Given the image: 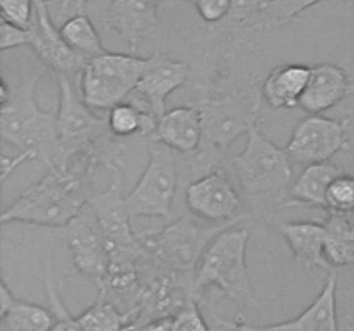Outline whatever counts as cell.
Returning a JSON list of instances; mask_svg holds the SVG:
<instances>
[{
	"label": "cell",
	"instance_id": "83f0119b",
	"mask_svg": "<svg viewBox=\"0 0 354 331\" xmlns=\"http://www.w3.org/2000/svg\"><path fill=\"white\" fill-rule=\"evenodd\" d=\"M44 286L45 293H47V300L50 303V310L55 316V324L52 326L50 331H83L82 326L78 324L76 317H73L71 314L66 309L64 302H62L61 295H59L57 285H55L54 278H52V272L48 265H45L44 272Z\"/></svg>",
	"mask_w": 354,
	"mask_h": 331
},
{
	"label": "cell",
	"instance_id": "cb8c5ba5",
	"mask_svg": "<svg viewBox=\"0 0 354 331\" xmlns=\"http://www.w3.org/2000/svg\"><path fill=\"white\" fill-rule=\"evenodd\" d=\"M59 34L73 52L85 59H93L107 52L93 23L83 12H76L75 16L66 19L59 28Z\"/></svg>",
	"mask_w": 354,
	"mask_h": 331
},
{
	"label": "cell",
	"instance_id": "e0dca14e",
	"mask_svg": "<svg viewBox=\"0 0 354 331\" xmlns=\"http://www.w3.org/2000/svg\"><path fill=\"white\" fill-rule=\"evenodd\" d=\"M275 228L289 245L297 264L306 271L313 269H330L325 261V224L324 221H279Z\"/></svg>",
	"mask_w": 354,
	"mask_h": 331
},
{
	"label": "cell",
	"instance_id": "8d00e7d4",
	"mask_svg": "<svg viewBox=\"0 0 354 331\" xmlns=\"http://www.w3.org/2000/svg\"><path fill=\"white\" fill-rule=\"evenodd\" d=\"M123 331H142V324L140 323H130Z\"/></svg>",
	"mask_w": 354,
	"mask_h": 331
},
{
	"label": "cell",
	"instance_id": "d590c367",
	"mask_svg": "<svg viewBox=\"0 0 354 331\" xmlns=\"http://www.w3.org/2000/svg\"><path fill=\"white\" fill-rule=\"evenodd\" d=\"M86 2H90V0H62V3H61V10H59V17L64 16L66 9H68V7L71 6V3H75L76 10H78V14H80V12H82L83 6H85Z\"/></svg>",
	"mask_w": 354,
	"mask_h": 331
},
{
	"label": "cell",
	"instance_id": "836d02e7",
	"mask_svg": "<svg viewBox=\"0 0 354 331\" xmlns=\"http://www.w3.org/2000/svg\"><path fill=\"white\" fill-rule=\"evenodd\" d=\"M196 9L206 23H218L230 12L232 0H196Z\"/></svg>",
	"mask_w": 354,
	"mask_h": 331
},
{
	"label": "cell",
	"instance_id": "d6a6232c",
	"mask_svg": "<svg viewBox=\"0 0 354 331\" xmlns=\"http://www.w3.org/2000/svg\"><path fill=\"white\" fill-rule=\"evenodd\" d=\"M35 41V23L31 28H19L7 21L0 23V50L6 52L9 48L33 47Z\"/></svg>",
	"mask_w": 354,
	"mask_h": 331
},
{
	"label": "cell",
	"instance_id": "7a4b0ae2",
	"mask_svg": "<svg viewBox=\"0 0 354 331\" xmlns=\"http://www.w3.org/2000/svg\"><path fill=\"white\" fill-rule=\"evenodd\" d=\"M38 79L40 72L24 78L0 103V137L19 155L41 161L47 169H68L59 150L57 110H44L35 97Z\"/></svg>",
	"mask_w": 354,
	"mask_h": 331
},
{
	"label": "cell",
	"instance_id": "3957f363",
	"mask_svg": "<svg viewBox=\"0 0 354 331\" xmlns=\"http://www.w3.org/2000/svg\"><path fill=\"white\" fill-rule=\"evenodd\" d=\"M90 199L86 181L80 172L68 169H48L16 200L6 207L0 223H26L37 226L66 228L83 214Z\"/></svg>",
	"mask_w": 354,
	"mask_h": 331
},
{
	"label": "cell",
	"instance_id": "44dd1931",
	"mask_svg": "<svg viewBox=\"0 0 354 331\" xmlns=\"http://www.w3.org/2000/svg\"><path fill=\"white\" fill-rule=\"evenodd\" d=\"M299 331H339L337 324V274L332 271L320 295L296 317Z\"/></svg>",
	"mask_w": 354,
	"mask_h": 331
},
{
	"label": "cell",
	"instance_id": "7c38bea8",
	"mask_svg": "<svg viewBox=\"0 0 354 331\" xmlns=\"http://www.w3.org/2000/svg\"><path fill=\"white\" fill-rule=\"evenodd\" d=\"M66 230H68V245L76 269L92 279L100 290L109 276L113 261L90 203L82 216L66 226Z\"/></svg>",
	"mask_w": 354,
	"mask_h": 331
},
{
	"label": "cell",
	"instance_id": "8992f818",
	"mask_svg": "<svg viewBox=\"0 0 354 331\" xmlns=\"http://www.w3.org/2000/svg\"><path fill=\"white\" fill-rule=\"evenodd\" d=\"M241 221L201 226L190 217H180L159 231L138 233L149 262L158 272L194 279L204 254L214 238Z\"/></svg>",
	"mask_w": 354,
	"mask_h": 331
},
{
	"label": "cell",
	"instance_id": "f1b7e54d",
	"mask_svg": "<svg viewBox=\"0 0 354 331\" xmlns=\"http://www.w3.org/2000/svg\"><path fill=\"white\" fill-rule=\"evenodd\" d=\"M270 3L272 0H232L228 17L241 28L261 31V19Z\"/></svg>",
	"mask_w": 354,
	"mask_h": 331
},
{
	"label": "cell",
	"instance_id": "603a6c76",
	"mask_svg": "<svg viewBox=\"0 0 354 331\" xmlns=\"http://www.w3.org/2000/svg\"><path fill=\"white\" fill-rule=\"evenodd\" d=\"M54 324V312L33 302L16 300L0 312V331H50Z\"/></svg>",
	"mask_w": 354,
	"mask_h": 331
},
{
	"label": "cell",
	"instance_id": "4fadbf2b",
	"mask_svg": "<svg viewBox=\"0 0 354 331\" xmlns=\"http://www.w3.org/2000/svg\"><path fill=\"white\" fill-rule=\"evenodd\" d=\"M187 79H189V68L185 62L165 54H154L149 57L147 68L138 81L135 93L159 119L166 112L168 97L185 85Z\"/></svg>",
	"mask_w": 354,
	"mask_h": 331
},
{
	"label": "cell",
	"instance_id": "5b68a950",
	"mask_svg": "<svg viewBox=\"0 0 354 331\" xmlns=\"http://www.w3.org/2000/svg\"><path fill=\"white\" fill-rule=\"evenodd\" d=\"M249 228L232 226L221 231L204 254L192 283V295L199 302L204 292L216 290L239 307H258L248 268Z\"/></svg>",
	"mask_w": 354,
	"mask_h": 331
},
{
	"label": "cell",
	"instance_id": "d6986e66",
	"mask_svg": "<svg viewBox=\"0 0 354 331\" xmlns=\"http://www.w3.org/2000/svg\"><path fill=\"white\" fill-rule=\"evenodd\" d=\"M341 169L334 162H320L304 168L299 178L294 179L289 207H308L327 214V192Z\"/></svg>",
	"mask_w": 354,
	"mask_h": 331
},
{
	"label": "cell",
	"instance_id": "9a60e30c",
	"mask_svg": "<svg viewBox=\"0 0 354 331\" xmlns=\"http://www.w3.org/2000/svg\"><path fill=\"white\" fill-rule=\"evenodd\" d=\"M159 0H111L106 14L109 30L137 48L158 28Z\"/></svg>",
	"mask_w": 354,
	"mask_h": 331
},
{
	"label": "cell",
	"instance_id": "f546056e",
	"mask_svg": "<svg viewBox=\"0 0 354 331\" xmlns=\"http://www.w3.org/2000/svg\"><path fill=\"white\" fill-rule=\"evenodd\" d=\"M173 331H209L199 302L190 299L173 317Z\"/></svg>",
	"mask_w": 354,
	"mask_h": 331
},
{
	"label": "cell",
	"instance_id": "d4e9b609",
	"mask_svg": "<svg viewBox=\"0 0 354 331\" xmlns=\"http://www.w3.org/2000/svg\"><path fill=\"white\" fill-rule=\"evenodd\" d=\"M75 317L83 331H123L131 323L127 312L104 297H99L88 309Z\"/></svg>",
	"mask_w": 354,
	"mask_h": 331
},
{
	"label": "cell",
	"instance_id": "e575fe53",
	"mask_svg": "<svg viewBox=\"0 0 354 331\" xmlns=\"http://www.w3.org/2000/svg\"><path fill=\"white\" fill-rule=\"evenodd\" d=\"M16 300L17 299L14 297V293L10 292L9 286H7V283L3 281L2 285H0V312H3V310L9 309V307L12 305Z\"/></svg>",
	"mask_w": 354,
	"mask_h": 331
},
{
	"label": "cell",
	"instance_id": "30bf717a",
	"mask_svg": "<svg viewBox=\"0 0 354 331\" xmlns=\"http://www.w3.org/2000/svg\"><path fill=\"white\" fill-rule=\"evenodd\" d=\"M185 205L196 219L211 224L249 219L242 210V195L220 168L204 172L185 190Z\"/></svg>",
	"mask_w": 354,
	"mask_h": 331
},
{
	"label": "cell",
	"instance_id": "52a82bcc",
	"mask_svg": "<svg viewBox=\"0 0 354 331\" xmlns=\"http://www.w3.org/2000/svg\"><path fill=\"white\" fill-rule=\"evenodd\" d=\"M149 57L106 52L88 59L76 79V88L92 110H107L128 102L147 68Z\"/></svg>",
	"mask_w": 354,
	"mask_h": 331
},
{
	"label": "cell",
	"instance_id": "5bb4252c",
	"mask_svg": "<svg viewBox=\"0 0 354 331\" xmlns=\"http://www.w3.org/2000/svg\"><path fill=\"white\" fill-rule=\"evenodd\" d=\"M203 116L197 106H180L159 117L151 140L176 154H196L203 143Z\"/></svg>",
	"mask_w": 354,
	"mask_h": 331
},
{
	"label": "cell",
	"instance_id": "4316f807",
	"mask_svg": "<svg viewBox=\"0 0 354 331\" xmlns=\"http://www.w3.org/2000/svg\"><path fill=\"white\" fill-rule=\"evenodd\" d=\"M327 212L351 216L354 212V174L341 172L327 192Z\"/></svg>",
	"mask_w": 354,
	"mask_h": 331
},
{
	"label": "cell",
	"instance_id": "1f68e13d",
	"mask_svg": "<svg viewBox=\"0 0 354 331\" xmlns=\"http://www.w3.org/2000/svg\"><path fill=\"white\" fill-rule=\"evenodd\" d=\"M213 328L214 331H299L296 319L263 326V324H249L244 321L221 319L216 314H213Z\"/></svg>",
	"mask_w": 354,
	"mask_h": 331
},
{
	"label": "cell",
	"instance_id": "9c48e42d",
	"mask_svg": "<svg viewBox=\"0 0 354 331\" xmlns=\"http://www.w3.org/2000/svg\"><path fill=\"white\" fill-rule=\"evenodd\" d=\"M176 152L166 145L151 141L149 161L137 185L124 197V207L131 219L154 217L169 219L173 200L178 188L180 166Z\"/></svg>",
	"mask_w": 354,
	"mask_h": 331
},
{
	"label": "cell",
	"instance_id": "4dcf8cb0",
	"mask_svg": "<svg viewBox=\"0 0 354 331\" xmlns=\"http://www.w3.org/2000/svg\"><path fill=\"white\" fill-rule=\"evenodd\" d=\"M2 21L19 28L33 26L35 0H0Z\"/></svg>",
	"mask_w": 354,
	"mask_h": 331
},
{
	"label": "cell",
	"instance_id": "8fae6325",
	"mask_svg": "<svg viewBox=\"0 0 354 331\" xmlns=\"http://www.w3.org/2000/svg\"><path fill=\"white\" fill-rule=\"evenodd\" d=\"M351 141L348 119L310 114L296 124L283 148L290 161L311 166L328 162L337 152L348 150Z\"/></svg>",
	"mask_w": 354,
	"mask_h": 331
},
{
	"label": "cell",
	"instance_id": "ffe728a7",
	"mask_svg": "<svg viewBox=\"0 0 354 331\" xmlns=\"http://www.w3.org/2000/svg\"><path fill=\"white\" fill-rule=\"evenodd\" d=\"M325 261L334 268L354 265V223L344 214H325Z\"/></svg>",
	"mask_w": 354,
	"mask_h": 331
},
{
	"label": "cell",
	"instance_id": "ac0fdd59",
	"mask_svg": "<svg viewBox=\"0 0 354 331\" xmlns=\"http://www.w3.org/2000/svg\"><path fill=\"white\" fill-rule=\"evenodd\" d=\"M310 74L311 66L304 64H283L272 69L261 83L263 99L272 109H294L299 106Z\"/></svg>",
	"mask_w": 354,
	"mask_h": 331
},
{
	"label": "cell",
	"instance_id": "484cf974",
	"mask_svg": "<svg viewBox=\"0 0 354 331\" xmlns=\"http://www.w3.org/2000/svg\"><path fill=\"white\" fill-rule=\"evenodd\" d=\"M320 2L324 0H272L261 19V31L266 33V31L286 26L294 17Z\"/></svg>",
	"mask_w": 354,
	"mask_h": 331
},
{
	"label": "cell",
	"instance_id": "6da1fadb",
	"mask_svg": "<svg viewBox=\"0 0 354 331\" xmlns=\"http://www.w3.org/2000/svg\"><path fill=\"white\" fill-rule=\"evenodd\" d=\"M239 179V192L249 219L273 221L287 209L292 193V166L286 148L273 143L259 126L245 134V147L232 159Z\"/></svg>",
	"mask_w": 354,
	"mask_h": 331
},
{
	"label": "cell",
	"instance_id": "ba28073f",
	"mask_svg": "<svg viewBox=\"0 0 354 331\" xmlns=\"http://www.w3.org/2000/svg\"><path fill=\"white\" fill-rule=\"evenodd\" d=\"M59 81L57 141L62 161L69 166L75 155H93L97 150L107 152V138L113 137L107 119L97 116L80 95L76 83L66 74H55Z\"/></svg>",
	"mask_w": 354,
	"mask_h": 331
},
{
	"label": "cell",
	"instance_id": "277c9868",
	"mask_svg": "<svg viewBox=\"0 0 354 331\" xmlns=\"http://www.w3.org/2000/svg\"><path fill=\"white\" fill-rule=\"evenodd\" d=\"M261 86L251 83L235 92L209 95L197 103L203 116V143L196 152V161L207 171L218 168V162L242 134L259 124L263 102Z\"/></svg>",
	"mask_w": 354,
	"mask_h": 331
},
{
	"label": "cell",
	"instance_id": "74e56055",
	"mask_svg": "<svg viewBox=\"0 0 354 331\" xmlns=\"http://www.w3.org/2000/svg\"><path fill=\"white\" fill-rule=\"evenodd\" d=\"M159 2H162V0H159ZM189 2H196V0H189Z\"/></svg>",
	"mask_w": 354,
	"mask_h": 331
},
{
	"label": "cell",
	"instance_id": "7402d4cb",
	"mask_svg": "<svg viewBox=\"0 0 354 331\" xmlns=\"http://www.w3.org/2000/svg\"><path fill=\"white\" fill-rule=\"evenodd\" d=\"M107 128L116 138L152 137L158 126V117L149 109H142L131 102H123L107 112Z\"/></svg>",
	"mask_w": 354,
	"mask_h": 331
},
{
	"label": "cell",
	"instance_id": "2e32d148",
	"mask_svg": "<svg viewBox=\"0 0 354 331\" xmlns=\"http://www.w3.org/2000/svg\"><path fill=\"white\" fill-rule=\"evenodd\" d=\"M354 83L337 64H317L311 68L310 81L301 97L299 107L308 114H322L337 106L349 93Z\"/></svg>",
	"mask_w": 354,
	"mask_h": 331
}]
</instances>
